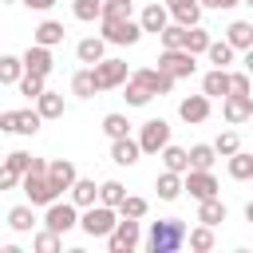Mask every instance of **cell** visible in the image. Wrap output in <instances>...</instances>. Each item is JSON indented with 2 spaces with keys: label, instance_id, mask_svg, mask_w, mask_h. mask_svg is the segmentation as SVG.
I'll return each mask as SVG.
<instances>
[{
  "label": "cell",
  "instance_id": "obj_1",
  "mask_svg": "<svg viewBox=\"0 0 253 253\" xmlns=\"http://www.w3.org/2000/svg\"><path fill=\"white\" fill-rule=\"evenodd\" d=\"M186 221L182 217H162V221H154L150 225V233H146V249L150 253H178L182 245H186Z\"/></svg>",
  "mask_w": 253,
  "mask_h": 253
},
{
  "label": "cell",
  "instance_id": "obj_2",
  "mask_svg": "<svg viewBox=\"0 0 253 253\" xmlns=\"http://www.w3.org/2000/svg\"><path fill=\"white\" fill-rule=\"evenodd\" d=\"M20 190H24V198H28L32 206H51V202L59 198L55 186H51V178H47V162H43V158L32 162V170L20 178Z\"/></svg>",
  "mask_w": 253,
  "mask_h": 253
},
{
  "label": "cell",
  "instance_id": "obj_3",
  "mask_svg": "<svg viewBox=\"0 0 253 253\" xmlns=\"http://www.w3.org/2000/svg\"><path fill=\"white\" fill-rule=\"evenodd\" d=\"M99 28H103V40L119 47H134L142 40V24L130 16H99Z\"/></svg>",
  "mask_w": 253,
  "mask_h": 253
},
{
  "label": "cell",
  "instance_id": "obj_4",
  "mask_svg": "<svg viewBox=\"0 0 253 253\" xmlns=\"http://www.w3.org/2000/svg\"><path fill=\"white\" fill-rule=\"evenodd\" d=\"M115 221H119V210H115V206L95 202V206L79 210V229H83L87 237H107V233L115 229Z\"/></svg>",
  "mask_w": 253,
  "mask_h": 253
},
{
  "label": "cell",
  "instance_id": "obj_5",
  "mask_svg": "<svg viewBox=\"0 0 253 253\" xmlns=\"http://www.w3.org/2000/svg\"><path fill=\"white\" fill-rule=\"evenodd\" d=\"M138 241H142L138 217H123V213H119L115 229L107 233V249H111V253H130V249H138Z\"/></svg>",
  "mask_w": 253,
  "mask_h": 253
},
{
  "label": "cell",
  "instance_id": "obj_6",
  "mask_svg": "<svg viewBox=\"0 0 253 253\" xmlns=\"http://www.w3.org/2000/svg\"><path fill=\"white\" fill-rule=\"evenodd\" d=\"M43 225L47 229H55V233H67V229H75L79 225V206L67 198V202H51V206H43Z\"/></svg>",
  "mask_w": 253,
  "mask_h": 253
},
{
  "label": "cell",
  "instance_id": "obj_7",
  "mask_svg": "<svg viewBox=\"0 0 253 253\" xmlns=\"http://www.w3.org/2000/svg\"><path fill=\"white\" fill-rule=\"evenodd\" d=\"M194 59H198V55H190L186 47H162V51H158V67H162L166 75H174V79H190L194 67H198Z\"/></svg>",
  "mask_w": 253,
  "mask_h": 253
},
{
  "label": "cell",
  "instance_id": "obj_8",
  "mask_svg": "<svg viewBox=\"0 0 253 253\" xmlns=\"http://www.w3.org/2000/svg\"><path fill=\"white\" fill-rule=\"evenodd\" d=\"M91 71H95V83H99V91H115V87H123V83L130 79V71H126V59H99Z\"/></svg>",
  "mask_w": 253,
  "mask_h": 253
},
{
  "label": "cell",
  "instance_id": "obj_9",
  "mask_svg": "<svg viewBox=\"0 0 253 253\" xmlns=\"http://www.w3.org/2000/svg\"><path fill=\"white\" fill-rule=\"evenodd\" d=\"M166 142H170V123H166V119H146V123L138 126V146H142V154H158Z\"/></svg>",
  "mask_w": 253,
  "mask_h": 253
},
{
  "label": "cell",
  "instance_id": "obj_10",
  "mask_svg": "<svg viewBox=\"0 0 253 253\" xmlns=\"http://www.w3.org/2000/svg\"><path fill=\"white\" fill-rule=\"evenodd\" d=\"M43 123L40 111H0V130L8 134H36Z\"/></svg>",
  "mask_w": 253,
  "mask_h": 253
},
{
  "label": "cell",
  "instance_id": "obj_11",
  "mask_svg": "<svg viewBox=\"0 0 253 253\" xmlns=\"http://www.w3.org/2000/svg\"><path fill=\"white\" fill-rule=\"evenodd\" d=\"M221 119H225L229 126L253 123V95H225V99H221Z\"/></svg>",
  "mask_w": 253,
  "mask_h": 253
},
{
  "label": "cell",
  "instance_id": "obj_12",
  "mask_svg": "<svg viewBox=\"0 0 253 253\" xmlns=\"http://www.w3.org/2000/svg\"><path fill=\"white\" fill-rule=\"evenodd\" d=\"M182 182H186L190 198H198V202L217 198V178H213V170H186V174H182Z\"/></svg>",
  "mask_w": 253,
  "mask_h": 253
},
{
  "label": "cell",
  "instance_id": "obj_13",
  "mask_svg": "<svg viewBox=\"0 0 253 253\" xmlns=\"http://www.w3.org/2000/svg\"><path fill=\"white\" fill-rule=\"evenodd\" d=\"M178 119L190 123V126L206 123V119H210V95H206V91H202V95H186V99L178 103Z\"/></svg>",
  "mask_w": 253,
  "mask_h": 253
},
{
  "label": "cell",
  "instance_id": "obj_14",
  "mask_svg": "<svg viewBox=\"0 0 253 253\" xmlns=\"http://www.w3.org/2000/svg\"><path fill=\"white\" fill-rule=\"evenodd\" d=\"M47 178H51L55 194H67V190L75 186L79 170H75V162H71V158H51V162H47Z\"/></svg>",
  "mask_w": 253,
  "mask_h": 253
},
{
  "label": "cell",
  "instance_id": "obj_15",
  "mask_svg": "<svg viewBox=\"0 0 253 253\" xmlns=\"http://www.w3.org/2000/svg\"><path fill=\"white\" fill-rule=\"evenodd\" d=\"M51 67H55V59H51V47H43V43H32L28 51H24V71H32V75H51Z\"/></svg>",
  "mask_w": 253,
  "mask_h": 253
},
{
  "label": "cell",
  "instance_id": "obj_16",
  "mask_svg": "<svg viewBox=\"0 0 253 253\" xmlns=\"http://www.w3.org/2000/svg\"><path fill=\"white\" fill-rule=\"evenodd\" d=\"M130 75H134V79H142V83L150 87V95H170V91H174V83H178V79H174V75H166L162 67H138V71H130Z\"/></svg>",
  "mask_w": 253,
  "mask_h": 253
},
{
  "label": "cell",
  "instance_id": "obj_17",
  "mask_svg": "<svg viewBox=\"0 0 253 253\" xmlns=\"http://www.w3.org/2000/svg\"><path fill=\"white\" fill-rule=\"evenodd\" d=\"M142 158V146H138V138H130V134H123V138H111V162H119V166H134Z\"/></svg>",
  "mask_w": 253,
  "mask_h": 253
},
{
  "label": "cell",
  "instance_id": "obj_18",
  "mask_svg": "<svg viewBox=\"0 0 253 253\" xmlns=\"http://www.w3.org/2000/svg\"><path fill=\"white\" fill-rule=\"evenodd\" d=\"M75 55H79V63L95 67L99 59H107V40H103V36H87V40L75 43Z\"/></svg>",
  "mask_w": 253,
  "mask_h": 253
},
{
  "label": "cell",
  "instance_id": "obj_19",
  "mask_svg": "<svg viewBox=\"0 0 253 253\" xmlns=\"http://www.w3.org/2000/svg\"><path fill=\"white\" fill-rule=\"evenodd\" d=\"M202 91H206L210 99H225V95H229V67H210V71L202 75Z\"/></svg>",
  "mask_w": 253,
  "mask_h": 253
},
{
  "label": "cell",
  "instance_id": "obj_20",
  "mask_svg": "<svg viewBox=\"0 0 253 253\" xmlns=\"http://www.w3.org/2000/svg\"><path fill=\"white\" fill-rule=\"evenodd\" d=\"M166 8H170V20H178L186 28H194L202 20V0H166Z\"/></svg>",
  "mask_w": 253,
  "mask_h": 253
},
{
  "label": "cell",
  "instance_id": "obj_21",
  "mask_svg": "<svg viewBox=\"0 0 253 253\" xmlns=\"http://www.w3.org/2000/svg\"><path fill=\"white\" fill-rule=\"evenodd\" d=\"M154 190H158V198H162V202H178V198H182V190H186V182H182V174L162 170V174L154 178Z\"/></svg>",
  "mask_w": 253,
  "mask_h": 253
},
{
  "label": "cell",
  "instance_id": "obj_22",
  "mask_svg": "<svg viewBox=\"0 0 253 253\" xmlns=\"http://www.w3.org/2000/svg\"><path fill=\"white\" fill-rule=\"evenodd\" d=\"M138 24H142V32H154V36H158V32L170 24V8H166V4H146L142 16H138Z\"/></svg>",
  "mask_w": 253,
  "mask_h": 253
},
{
  "label": "cell",
  "instance_id": "obj_23",
  "mask_svg": "<svg viewBox=\"0 0 253 253\" xmlns=\"http://www.w3.org/2000/svg\"><path fill=\"white\" fill-rule=\"evenodd\" d=\"M158 158H162V170H174V174H186V170H190V150H182V146H174V142H166V146L158 150Z\"/></svg>",
  "mask_w": 253,
  "mask_h": 253
},
{
  "label": "cell",
  "instance_id": "obj_24",
  "mask_svg": "<svg viewBox=\"0 0 253 253\" xmlns=\"http://www.w3.org/2000/svg\"><path fill=\"white\" fill-rule=\"evenodd\" d=\"M67 194H71V202H75L79 210H87V206L99 202V186H95V178H75V186H71Z\"/></svg>",
  "mask_w": 253,
  "mask_h": 253
},
{
  "label": "cell",
  "instance_id": "obj_25",
  "mask_svg": "<svg viewBox=\"0 0 253 253\" xmlns=\"http://www.w3.org/2000/svg\"><path fill=\"white\" fill-rule=\"evenodd\" d=\"M225 213H229V210H225L221 198H206V202H198V221H202V225H221Z\"/></svg>",
  "mask_w": 253,
  "mask_h": 253
},
{
  "label": "cell",
  "instance_id": "obj_26",
  "mask_svg": "<svg viewBox=\"0 0 253 253\" xmlns=\"http://www.w3.org/2000/svg\"><path fill=\"white\" fill-rule=\"evenodd\" d=\"M8 225H12L16 233H32V225H36V206H32V202L12 206V210H8Z\"/></svg>",
  "mask_w": 253,
  "mask_h": 253
},
{
  "label": "cell",
  "instance_id": "obj_27",
  "mask_svg": "<svg viewBox=\"0 0 253 253\" xmlns=\"http://www.w3.org/2000/svg\"><path fill=\"white\" fill-rule=\"evenodd\" d=\"M32 43H43V47L63 43V24H59V20H43V24L32 32Z\"/></svg>",
  "mask_w": 253,
  "mask_h": 253
},
{
  "label": "cell",
  "instance_id": "obj_28",
  "mask_svg": "<svg viewBox=\"0 0 253 253\" xmlns=\"http://www.w3.org/2000/svg\"><path fill=\"white\" fill-rule=\"evenodd\" d=\"M233 55H237V47H233L229 40H210V47H206V59H210L213 67H229Z\"/></svg>",
  "mask_w": 253,
  "mask_h": 253
},
{
  "label": "cell",
  "instance_id": "obj_29",
  "mask_svg": "<svg viewBox=\"0 0 253 253\" xmlns=\"http://www.w3.org/2000/svg\"><path fill=\"white\" fill-rule=\"evenodd\" d=\"M123 99H126V107H146L154 95H150V87H146L142 79H134V75H130V79L123 83Z\"/></svg>",
  "mask_w": 253,
  "mask_h": 253
},
{
  "label": "cell",
  "instance_id": "obj_30",
  "mask_svg": "<svg viewBox=\"0 0 253 253\" xmlns=\"http://www.w3.org/2000/svg\"><path fill=\"white\" fill-rule=\"evenodd\" d=\"M213 162H217L213 142H194L190 146V170H213Z\"/></svg>",
  "mask_w": 253,
  "mask_h": 253
},
{
  "label": "cell",
  "instance_id": "obj_31",
  "mask_svg": "<svg viewBox=\"0 0 253 253\" xmlns=\"http://www.w3.org/2000/svg\"><path fill=\"white\" fill-rule=\"evenodd\" d=\"M213 241H217V237H213V225H202V221L186 233V245H190L194 253H210V249H213Z\"/></svg>",
  "mask_w": 253,
  "mask_h": 253
},
{
  "label": "cell",
  "instance_id": "obj_32",
  "mask_svg": "<svg viewBox=\"0 0 253 253\" xmlns=\"http://www.w3.org/2000/svg\"><path fill=\"white\" fill-rule=\"evenodd\" d=\"M225 40L237 47V51H245V47H253V24L249 20H233L229 28H225Z\"/></svg>",
  "mask_w": 253,
  "mask_h": 253
},
{
  "label": "cell",
  "instance_id": "obj_33",
  "mask_svg": "<svg viewBox=\"0 0 253 253\" xmlns=\"http://www.w3.org/2000/svg\"><path fill=\"white\" fill-rule=\"evenodd\" d=\"M225 170H229V178H237V182H249V178H253V154H245V150L229 154V158H225Z\"/></svg>",
  "mask_w": 253,
  "mask_h": 253
},
{
  "label": "cell",
  "instance_id": "obj_34",
  "mask_svg": "<svg viewBox=\"0 0 253 253\" xmlns=\"http://www.w3.org/2000/svg\"><path fill=\"white\" fill-rule=\"evenodd\" d=\"M36 111H40L43 119H63V95L47 87V91H43V95L36 99Z\"/></svg>",
  "mask_w": 253,
  "mask_h": 253
},
{
  "label": "cell",
  "instance_id": "obj_35",
  "mask_svg": "<svg viewBox=\"0 0 253 253\" xmlns=\"http://www.w3.org/2000/svg\"><path fill=\"white\" fill-rule=\"evenodd\" d=\"M95 91H99V83H95V71H91V67H83V71H75V75H71V95L91 99Z\"/></svg>",
  "mask_w": 253,
  "mask_h": 253
},
{
  "label": "cell",
  "instance_id": "obj_36",
  "mask_svg": "<svg viewBox=\"0 0 253 253\" xmlns=\"http://www.w3.org/2000/svg\"><path fill=\"white\" fill-rule=\"evenodd\" d=\"M24 79V55H0V83H20Z\"/></svg>",
  "mask_w": 253,
  "mask_h": 253
},
{
  "label": "cell",
  "instance_id": "obj_37",
  "mask_svg": "<svg viewBox=\"0 0 253 253\" xmlns=\"http://www.w3.org/2000/svg\"><path fill=\"white\" fill-rule=\"evenodd\" d=\"M123 198H126V186L123 182H115V178H107V182H99V202L103 206H123Z\"/></svg>",
  "mask_w": 253,
  "mask_h": 253
},
{
  "label": "cell",
  "instance_id": "obj_38",
  "mask_svg": "<svg viewBox=\"0 0 253 253\" xmlns=\"http://www.w3.org/2000/svg\"><path fill=\"white\" fill-rule=\"evenodd\" d=\"M103 4H107V0H71V16L83 20V24H91V20L103 16Z\"/></svg>",
  "mask_w": 253,
  "mask_h": 253
},
{
  "label": "cell",
  "instance_id": "obj_39",
  "mask_svg": "<svg viewBox=\"0 0 253 253\" xmlns=\"http://www.w3.org/2000/svg\"><path fill=\"white\" fill-rule=\"evenodd\" d=\"M210 40H213V36H210L206 28H198V24H194V28H186V51H190V55H206Z\"/></svg>",
  "mask_w": 253,
  "mask_h": 253
},
{
  "label": "cell",
  "instance_id": "obj_40",
  "mask_svg": "<svg viewBox=\"0 0 253 253\" xmlns=\"http://www.w3.org/2000/svg\"><path fill=\"white\" fill-rule=\"evenodd\" d=\"M16 87H20V95H24V99H32V103H36V99L47 91V79H43V75H32V71H24V79H20Z\"/></svg>",
  "mask_w": 253,
  "mask_h": 253
},
{
  "label": "cell",
  "instance_id": "obj_41",
  "mask_svg": "<svg viewBox=\"0 0 253 253\" xmlns=\"http://www.w3.org/2000/svg\"><path fill=\"white\" fill-rule=\"evenodd\" d=\"M158 40H162V47H186V24L170 20V24L158 32Z\"/></svg>",
  "mask_w": 253,
  "mask_h": 253
},
{
  "label": "cell",
  "instance_id": "obj_42",
  "mask_svg": "<svg viewBox=\"0 0 253 253\" xmlns=\"http://www.w3.org/2000/svg\"><path fill=\"white\" fill-rule=\"evenodd\" d=\"M103 134H107V138H123V134H130V123H126V115H119V111L103 115Z\"/></svg>",
  "mask_w": 253,
  "mask_h": 253
},
{
  "label": "cell",
  "instance_id": "obj_43",
  "mask_svg": "<svg viewBox=\"0 0 253 253\" xmlns=\"http://www.w3.org/2000/svg\"><path fill=\"white\" fill-rule=\"evenodd\" d=\"M213 150H217V158L237 154V150H241V134H237V130H221V134H217V142H213Z\"/></svg>",
  "mask_w": 253,
  "mask_h": 253
},
{
  "label": "cell",
  "instance_id": "obj_44",
  "mask_svg": "<svg viewBox=\"0 0 253 253\" xmlns=\"http://www.w3.org/2000/svg\"><path fill=\"white\" fill-rule=\"evenodd\" d=\"M146 210H150V202H146V198H134V194H126V198H123V206H119V213H123V217H138V221L146 217Z\"/></svg>",
  "mask_w": 253,
  "mask_h": 253
},
{
  "label": "cell",
  "instance_id": "obj_45",
  "mask_svg": "<svg viewBox=\"0 0 253 253\" xmlns=\"http://www.w3.org/2000/svg\"><path fill=\"white\" fill-rule=\"evenodd\" d=\"M59 237H63V233H55V229L43 225V233H36L32 245H36V253H59Z\"/></svg>",
  "mask_w": 253,
  "mask_h": 253
},
{
  "label": "cell",
  "instance_id": "obj_46",
  "mask_svg": "<svg viewBox=\"0 0 253 253\" xmlns=\"http://www.w3.org/2000/svg\"><path fill=\"white\" fill-rule=\"evenodd\" d=\"M253 83H249V71H229V95H249Z\"/></svg>",
  "mask_w": 253,
  "mask_h": 253
},
{
  "label": "cell",
  "instance_id": "obj_47",
  "mask_svg": "<svg viewBox=\"0 0 253 253\" xmlns=\"http://www.w3.org/2000/svg\"><path fill=\"white\" fill-rule=\"evenodd\" d=\"M4 162H8V166H12V170H20V174H28V170H32V162H36V158H32V154H28V150H12V154H8V158H4Z\"/></svg>",
  "mask_w": 253,
  "mask_h": 253
},
{
  "label": "cell",
  "instance_id": "obj_48",
  "mask_svg": "<svg viewBox=\"0 0 253 253\" xmlns=\"http://www.w3.org/2000/svg\"><path fill=\"white\" fill-rule=\"evenodd\" d=\"M20 178H24L20 170H12L8 162H0V194H4V190H16V186H20Z\"/></svg>",
  "mask_w": 253,
  "mask_h": 253
},
{
  "label": "cell",
  "instance_id": "obj_49",
  "mask_svg": "<svg viewBox=\"0 0 253 253\" xmlns=\"http://www.w3.org/2000/svg\"><path fill=\"white\" fill-rule=\"evenodd\" d=\"M20 4H24V8H32V12H47L55 0H20Z\"/></svg>",
  "mask_w": 253,
  "mask_h": 253
},
{
  "label": "cell",
  "instance_id": "obj_50",
  "mask_svg": "<svg viewBox=\"0 0 253 253\" xmlns=\"http://www.w3.org/2000/svg\"><path fill=\"white\" fill-rule=\"evenodd\" d=\"M241 67L253 75V47H245V55H241Z\"/></svg>",
  "mask_w": 253,
  "mask_h": 253
},
{
  "label": "cell",
  "instance_id": "obj_51",
  "mask_svg": "<svg viewBox=\"0 0 253 253\" xmlns=\"http://www.w3.org/2000/svg\"><path fill=\"white\" fill-rule=\"evenodd\" d=\"M202 8H217L221 12V0H202Z\"/></svg>",
  "mask_w": 253,
  "mask_h": 253
},
{
  "label": "cell",
  "instance_id": "obj_52",
  "mask_svg": "<svg viewBox=\"0 0 253 253\" xmlns=\"http://www.w3.org/2000/svg\"><path fill=\"white\" fill-rule=\"evenodd\" d=\"M237 4H241V0H221V12H225V8H237Z\"/></svg>",
  "mask_w": 253,
  "mask_h": 253
},
{
  "label": "cell",
  "instance_id": "obj_53",
  "mask_svg": "<svg viewBox=\"0 0 253 253\" xmlns=\"http://www.w3.org/2000/svg\"><path fill=\"white\" fill-rule=\"evenodd\" d=\"M245 221H253V202H249V206H245Z\"/></svg>",
  "mask_w": 253,
  "mask_h": 253
},
{
  "label": "cell",
  "instance_id": "obj_54",
  "mask_svg": "<svg viewBox=\"0 0 253 253\" xmlns=\"http://www.w3.org/2000/svg\"><path fill=\"white\" fill-rule=\"evenodd\" d=\"M241 4H249V8H253V0H241Z\"/></svg>",
  "mask_w": 253,
  "mask_h": 253
}]
</instances>
